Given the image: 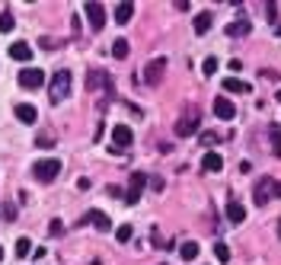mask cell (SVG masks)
Segmentation results:
<instances>
[{
  "instance_id": "1",
  "label": "cell",
  "mask_w": 281,
  "mask_h": 265,
  "mask_svg": "<svg viewBox=\"0 0 281 265\" xmlns=\"http://www.w3.org/2000/svg\"><path fill=\"white\" fill-rule=\"evenodd\" d=\"M70 80H74V77H70V70H58V74L48 80V99H52L55 105L64 102L70 96Z\"/></svg>"
},
{
  "instance_id": "2",
  "label": "cell",
  "mask_w": 281,
  "mask_h": 265,
  "mask_svg": "<svg viewBox=\"0 0 281 265\" xmlns=\"http://www.w3.org/2000/svg\"><path fill=\"white\" fill-rule=\"evenodd\" d=\"M201 125V109L198 105H186V112L179 115V122H176V135L179 138H192L195 131H198Z\"/></svg>"
},
{
  "instance_id": "3",
  "label": "cell",
  "mask_w": 281,
  "mask_h": 265,
  "mask_svg": "<svg viewBox=\"0 0 281 265\" xmlns=\"http://www.w3.org/2000/svg\"><path fill=\"white\" fill-rule=\"evenodd\" d=\"M32 173H35L39 182H52V179L61 173V163L55 160V156H45V160H39V163L32 166Z\"/></svg>"
},
{
  "instance_id": "4",
  "label": "cell",
  "mask_w": 281,
  "mask_h": 265,
  "mask_svg": "<svg viewBox=\"0 0 281 265\" xmlns=\"http://www.w3.org/2000/svg\"><path fill=\"white\" fill-rule=\"evenodd\" d=\"M272 195H275V179H268V176L259 179V186L252 189V201L262 208V204H268V198H272Z\"/></svg>"
},
{
  "instance_id": "5",
  "label": "cell",
  "mask_w": 281,
  "mask_h": 265,
  "mask_svg": "<svg viewBox=\"0 0 281 265\" xmlns=\"http://www.w3.org/2000/svg\"><path fill=\"white\" fill-rule=\"evenodd\" d=\"M19 83L26 90H39L42 83H45V70H39V67H26V70H19Z\"/></svg>"
},
{
  "instance_id": "6",
  "label": "cell",
  "mask_w": 281,
  "mask_h": 265,
  "mask_svg": "<svg viewBox=\"0 0 281 265\" xmlns=\"http://www.w3.org/2000/svg\"><path fill=\"white\" fill-rule=\"evenodd\" d=\"M131 141H134V135H131V128H128V125H115V128H112V150H125V147H131Z\"/></svg>"
},
{
  "instance_id": "7",
  "label": "cell",
  "mask_w": 281,
  "mask_h": 265,
  "mask_svg": "<svg viewBox=\"0 0 281 265\" xmlns=\"http://www.w3.org/2000/svg\"><path fill=\"white\" fill-rule=\"evenodd\" d=\"M83 13H87V19H90L93 29H103L106 26V7L103 4H83Z\"/></svg>"
},
{
  "instance_id": "8",
  "label": "cell",
  "mask_w": 281,
  "mask_h": 265,
  "mask_svg": "<svg viewBox=\"0 0 281 265\" xmlns=\"http://www.w3.org/2000/svg\"><path fill=\"white\" fill-rule=\"evenodd\" d=\"M163 70H166V58H154V61H147V67H144V80L147 83H160Z\"/></svg>"
},
{
  "instance_id": "9",
  "label": "cell",
  "mask_w": 281,
  "mask_h": 265,
  "mask_svg": "<svg viewBox=\"0 0 281 265\" xmlns=\"http://www.w3.org/2000/svg\"><path fill=\"white\" fill-rule=\"evenodd\" d=\"M214 115L221 118V122H230V118H237V105L227 99V96H217L214 99Z\"/></svg>"
},
{
  "instance_id": "10",
  "label": "cell",
  "mask_w": 281,
  "mask_h": 265,
  "mask_svg": "<svg viewBox=\"0 0 281 265\" xmlns=\"http://www.w3.org/2000/svg\"><path fill=\"white\" fill-rule=\"evenodd\" d=\"M147 186V176L144 173H134L131 176V189H128V195H125V201L128 204H138V198H141V189Z\"/></svg>"
},
{
  "instance_id": "11",
  "label": "cell",
  "mask_w": 281,
  "mask_h": 265,
  "mask_svg": "<svg viewBox=\"0 0 281 265\" xmlns=\"http://www.w3.org/2000/svg\"><path fill=\"white\" fill-rule=\"evenodd\" d=\"M16 118L22 125H35V118H39V112H35V105H29V102H19L16 105Z\"/></svg>"
},
{
  "instance_id": "12",
  "label": "cell",
  "mask_w": 281,
  "mask_h": 265,
  "mask_svg": "<svg viewBox=\"0 0 281 265\" xmlns=\"http://www.w3.org/2000/svg\"><path fill=\"white\" fill-rule=\"evenodd\" d=\"M10 58H13V61H29V58H32L29 42H13V45H10Z\"/></svg>"
},
{
  "instance_id": "13",
  "label": "cell",
  "mask_w": 281,
  "mask_h": 265,
  "mask_svg": "<svg viewBox=\"0 0 281 265\" xmlns=\"http://www.w3.org/2000/svg\"><path fill=\"white\" fill-rule=\"evenodd\" d=\"M201 166H205V173H221V170H224V156L211 150V153L201 160Z\"/></svg>"
},
{
  "instance_id": "14",
  "label": "cell",
  "mask_w": 281,
  "mask_h": 265,
  "mask_svg": "<svg viewBox=\"0 0 281 265\" xmlns=\"http://www.w3.org/2000/svg\"><path fill=\"white\" fill-rule=\"evenodd\" d=\"M227 221L230 224H243V221H246V208H243L240 201H230L227 204Z\"/></svg>"
},
{
  "instance_id": "15",
  "label": "cell",
  "mask_w": 281,
  "mask_h": 265,
  "mask_svg": "<svg viewBox=\"0 0 281 265\" xmlns=\"http://www.w3.org/2000/svg\"><path fill=\"white\" fill-rule=\"evenodd\" d=\"M83 221H90V224H96L99 230H112V221H109V214H103V211H90Z\"/></svg>"
},
{
  "instance_id": "16",
  "label": "cell",
  "mask_w": 281,
  "mask_h": 265,
  "mask_svg": "<svg viewBox=\"0 0 281 265\" xmlns=\"http://www.w3.org/2000/svg\"><path fill=\"white\" fill-rule=\"evenodd\" d=\"M198 252H201V246L195 243V240H186V243L179 246V256L186 259V262H192V259H198Z\"/></svg>"
},
{
  "instance_id": "17",
  "label": "cell",
  "mask_w": 281,
  "mask_h": 265,
  "mask_svg": "<svg viewBox=\"0 0 281 265\" xmlns=\"http://www.w3.org/2000/svg\"><path fill=\"white\" fill-rule=\"evenodd\" d=\"M131 16H134V4H118L115 7V22H118V26H125Z\"/></svg>"
},
{
  "instance_id": "18",
  "label": "cell",
  "mask_w": 281,
  "mask_h": 265,
  "mask_svg": "<svg viewBox=\"0 0 281 265\" xmlns=\"http://www.w3.org/2000/svg\"><path fill=\"white\" fill-rule=\"evenodd\" d=\"M211 13H208V10H205V13H198V16H195V32H198V35H205L208 29H211Z\"/></svg>"
},
{
  "instance_id": "19",
  "label": "cell",
  "mask_w": 281,
  "mask_h": 265,
  "mask_svg": "<svg viewBox=\"0 0 281 265\" xmlns=\"http://www.w3.org/2000/svg\"><path fill=\"white\" fill-rule=\"evenodd\" d=\"M96 87H112V83H109V74H103V70H90V90H96Z\"/></svg>"
},
{
  "instance_id": "20",
  "label": "cell",
  "mask_w": 281,
  "mask_h": 265,
  "mask_svg": "<svg viewBox=\"0 0 281 265\" xmlns=\"http://www.w3.org/2000/svg\"><path fill=\"white\" fill-rule=\"evenodd\" d=\"M268 138H272V150H275V156H281V128H278V125H268Z\"/></svg>"
},
{
  "instance_id": "21",
  "label": "cell",
  "mask_w": 281,
  "mask_h": 265,
  "mask_svg": "<svg viewBox=\"0 0 281 265\" xmlns=\"http://www.w3.org/2000/svg\"><path fill=\"white\" fill-rule=\"evenodd\" d=\"M224 90H227V93H249V83L230 77V80H224Z\"/></svg>"
},
{
  "instance_id": "22",
  "label": "cell",
  "mask_w": 281,
  "mask_h": 265,
  "mask_svg": "<svg viewBox=\"0 0 281 265\" xmlns=\"http://www.w3.org/2000/svg\"><path fill=\"white\" fill-rule=\"evenodd\" d=\"M246 32H249V22H246V19L230 22V26H227V35H246Z\"/></svg>"
},
{
  "instance_id": "23",
  "label": "cell",
  "mask_w": 281,
  "mask_h": 265,
  "mask_svg": "<svg viewBox=\"0 0 281 265\" xmlns=\"http://www.w3.org/2000/svg\"><path fill=\"white\" fill-rule=\"evenodd\" d=\"M29 252H32V243H29L26 236H19V240H16V259H26Z\"/></svg>"
},
{
  "instance_id": "24",
  "label": "cell",
  "mask_w": 281,
  "mask_h": 265,
  "mask_svg": "<svg viewBox=\"0 0 281 265\" xmlns=\"http://www.w3.org/2000/svg\"><path fill=\"white\" fill-rule=\"evenodd\" d=\"M112 55L118 58V61H121V58H128V42L125 39H115L112 42Z\"/></svg>"
},
{
  "instance_id": "25",
  "label": "cell",
  "mask_w": 281,
  "mask_h": 265,
  "mask_svg": "<svg viewBox=\"0 0 281 265\" xmlns=\"http://www.w3.org/2000/svg\"><path fill=\"white\" fill-rule=\"evenodd\" d=\"M0 32H13V13H10V10L0 13Z\"/></svg>"
},
{
  "instance_id": "26",
  "label": "cell",
  "mask_w": 281,
  "mask_h": 265,
  "mask_svg": "<svg viewBox=\"0 0 281 265\" xmlns=\"http://www.w3.org/2000/svg\"><path fill=\"white\" fill-rule=\"evenodd\" d=\"M214 256L221 259V262H230V249H227V243H214Z\"/></svg>"
},
{
  "instance_id": "27",
  "label": "cell",
  "mask_w": 281,
  "mask_h": 265,
  "mask_svg": "<svg viewBox=\"0 0 281 265\" xmlns=\"http://www.w3.org/2000/svg\"><path fill=\"white\" fill-rule=\"evenodd\" d=\"M214 70H217V58H205V64H201V74H205V77H211Z\"/></svg>"
},
{
  "instance_id": "28",
  "label": "cell",
  "mask_w": 281,
  "mask_h": 265,
  "mask_svg": "<svg viewBox=\"0 0 281 265\" xmlns=\"http://www.w3.org/2000/svg\"><path fill=\"white\" fill-rule=\"evenodd\" d=\"M265 16H268V22H278V4H275V0H268V4H265Z\"/></svg>"
},
{
  "instance_id": "29",
  "label": "cell",
  "mask_w": 281,
  "mask_h": 265,
  "mask_svg": "<svg viewBox=\"0 0 281 265\" xmlns=\"http://www.w3.org/2000/svg\"><path fill=\"white\" fill-rule=\"evenodd\" d=\"M131 233H134V230H131V227L125 224V227H118V230H115V240H118V243H128V240H131Z\"/></svg>"
},
{
  "instance_id": "30",
  "label": "cell",
  "mask_w": 281,
  "mask_h": 265,
  "mask_svg": "<svg viewBox=\"0 0 281 265\" xmlns=\"http://www.w3.org/2000/svg\"><path fill=\"white\" fill-rule=\"evenodd\" d=\"M61 230H64V224H61L58 218H55L52 224H48V233H52V236H61Z\"/></svg>"
},
{
  "instance_id": "31",
  "label": "cell",
  "mask_w": 281,
  "mask_h": 265,
  "mask_svg": "<svg viewBox=\"0 0 281 265\" xmlns=\"http://www.w3.org/2000/svg\"><path fill=\"white\" fill-rule=\"evenodd\" d=\"M35 144H39V147H52L55 141H52V138H45V135H39V138H35Z\"/></svg>"
},
{
  "instance_id": "32",
  "label": "cell",
  "mask_w": 281,
  "mask_h": 265,
  "mask_svg": "<svg viewBox=\"0 0 281 265\" xmlns=\"http://www.w3.org/2000/svg\"><path fill=\"white\" fill-rule=\"evenodd\" d=\"M275 195H281V182H275Z\"/></svg>"
},
{
  "instance_id": "33",
  "label": "cell",
  "mask_w": 281,
  "mask_h": 265,
  "mask_svg": "<svg viewBox=\"0 0 281 265\" xmlns=\"http://www.w3.org/2000/svg\"><path fill=\"white\" fill-rule=\"evenodd\" d=\"M278 236H281V221H278Z\"/></svg>"
},
{
  "instance_id": "34",
  "label": "cell",
  "mask_w": 281,
  "mask_h": 265,
  "mask_svg": "<svg viewBox=\"0 0 281 265\" xmlns=\"http://www.w3.org/2000/svg\"><path fill=\"white\" fill-rule=\"evenodd\" d=\"M0 259H4V246H0Z\"/></svg>"
},
{
  "instance_id": "35",
  "label": "cell",
  "mask_w": 281,
  "mask_h": 265,
  "mask_svg": "<svg viewBox=\"0 0 281 265\" xmlns=\"http://www.w3.org/2000/svg\"><path fill=\"white\" fill-rule=\"evenodd\" d=\"M90 265H99V259H96V262H90Z\"/></svg>"
},
{
  "instance_id": "36",
  "label": "cell",
  "mask_w": 281,
  "mask_h": 265,
  "mask_svg": "<svg viewBox=\"0 0 281 265\" xmlns=\"http://www.w3.org/2000/svg\"><path fill=\"white\" fill-rule=\"evenodd\" d=\"M278 99H281V90H278Z\"/></svg>"
}]
</instances>
